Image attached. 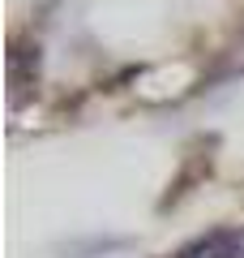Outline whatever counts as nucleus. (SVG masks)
Returning <instances> with one entry per match:
<instances>
[{"instance_id":"obj_1","label":"nucleus","mask_w":244,"mask_h":258,"mask_svg":"<svg viewBox=\"0 0 244 258\" xmlns=\"http://www.w3.org/2000/svg\"><path fill=\"white\" fill-rule=\"evenodd\" d=\"M9 103L18 108V103H26L30 95H35L39 86V69H43V47L39 43H26V39H18V43L9 47Z\"/></svg>"},{"instance_id":"obj_2","label":"nucleus","mask_w":244,"mask_h":258,"mask_svg":"<svg viewBox=\"0 0 244 258\" xmlns=\"http://www.w3.org/2000/svg\"><path fill=\"white\" fill-rule=\"evenodd\" d=\"M172 258H244V228H210L184 241Z\"/></svg>"},{"instance_id":"obj_3","label":"nucleus","mask_w":244,"mask_h":258,"mask_svg":"<svg viewBox=\"0 0 244 258\" xmlns=\"http://www.w3.org/2000/svg\"><path fill=\"white\" fill-rule=\"evenodd\" d=\"M125 249H133V237H125V232H81V237H64L56 245V254L60 258H116Z\"/></svg>"},{"instance_id":"obj_4","label":"nucleus","mask_w":244,"mask_h":258,"mask_svg":"<svg viewBox=\"0 0 244 258\" xmlns=\"http://www.w3.org/2000/svg\"><path fill=\"white\" fill-rule=\"evenodd\" d=\"M206 172H210V159H189V164L180 168V176H176V181L167 185V194H163L159 211H172V207L180 203V198H184V194H189V189H193V185H197Z\"/></svg>"}]
</instances>
